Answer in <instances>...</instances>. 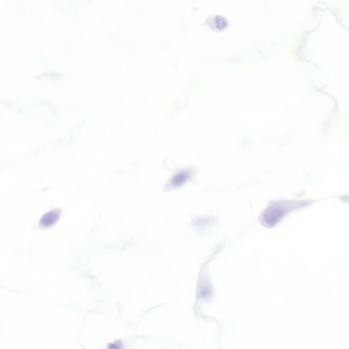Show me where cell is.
Returning a JSON list of instances; mask_svg holds the SVG:
<instances>
[{"label":"cell","mask_w":349,"mask_h":349,"mask_svg":"<svg viewBox=\"0 0 349 349\" xmlns=\"http://www.w3.org/2000/svg\"><path fill=\"white\" fill-rule=\"evenodd\" d=\"M312 201H286L276 203L269 208L264 214V222L268 226H274L279 221L286 213L295 209L304 208L311 204Z\"/></svg>","instance_id":"1"},{"label":"cell","mask_w":349,"mask_h":349,"mask_svg":"<svg viewBox=\"0 0 349 349\" xmlns=\"http://www.w3.org/2000/svg\"><path fill=\"white\" fill-rule=\"evenodd\" d=\"M188 176V173H186V172H182V173H179L176 176L174 177V178L173 179V181H172V183H173V185L175 186H178L184 184V182H185Z\"/></svg>","instance_id":"2"},{"label":"cell","mask_w":349,"mask_h":349,"mask_svg":"<svg viewBox=\"0 0 349 349\" xmlns=\"http://www.w3.org/2000/svg\"><path fill=\"white\" fill-rule=\"evenodd\" d=\"M55 217H57L56 213H48V214L45 215V216L43 217L41 222L43 223V225H51L52 224L54 223L55 220L57 219V218H55Z\"/></svg>","instance_id":"3"},{"label":"cell","mask_w":349,"mask_h":349,"mask_svg":"<svg viewBox=\"0 0 349 349\" xmlns=\"http://www.w3.org/2000/svg\"><path fill=\"white\" fill-rule=\"evenodd\" d=\"M343 200L345 201V202L349 203V195H346L343 197Z\"/></svg>","instance_id":"4"}]
</instances>
